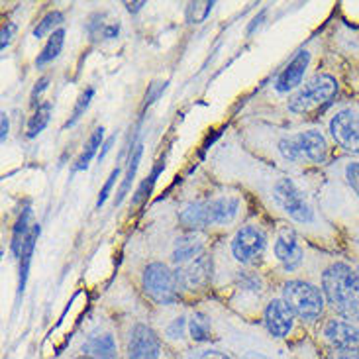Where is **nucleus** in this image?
I'll list each match as a JSON object with an SVG mask.
<instances>
[{
    "mask_svg": "<svg viewBox=\"0 0 359 359\" xmlns=\"http://www.w3.org/2000/svg\"><path fill=\"white\" fill-rule=\"evenodd\" d=\"M322 292L334 316L359 322V269L338 259L322 271Z\"/></svg>",
    "mask_w": 359,
    "mask_h": 359,
    "instance_id": "1",
    "label": "nucleus"
},
{
    "mask_svg": "<svg viewBox=\"0 0 359 359\" xmlns=\"http://www.w3.org/2000/svg\"><path fill=\"white\" fill-rule=\"evenodd\" d=\"M338 95H340L338 79L330 73H316L289 98V110L292 114H301V116L322 112L334 104Z\"/></svg>",
    "mask_w": 359,
    "mask_h": 359,
    "instance_id": "2",
    "label": "nucleus"
},
{
    "mask_svg": "<svg viewBox=\"0 0 359 359\" xmlns=\"http://www.w3.org/2000/svg\"><path fill=\"white\" fill-rule=\"evenodd\" d=\"M279 151L287 161H292V163L324 165L328 163V157H330V144H328V137L324 136V132L311 128V130L283 137L279 142Z\"/></svg>",
    "mask_w": 359,
    "mask_h": 359,
    "instance_id": "3",
    "label": "nucleus"
},
{
    "mask_svg": "<svg viewBox=\"0 0 359 359\" xmlns=\"http://www.w3.org/2000/svg\"><path fill=\"white\" fill-rule=\"evenodd\" d=\"M283 301L289 304L297 320L306 326H314L324 320L326 314V299L320 287L306 281H289L283 287Z\"/></svg>",
    "mask_w": 359,
    "mask_h": 359,
    "instance_id": "4",
    "label": "nucleus"
},
{
    "mask_svg": "<svg viewBox=\"0 0 359 359\" xmlns=\"http://www.w3.org/2000/svg\"><path fill=\"white\" fill-rule=\"evenodd\" d=\"M273 198L292 222L309 226V228H322L324 226L320 214L314 210V206L309 203V198L304 196V193L289 177H279L275 181V184H273Z\"/></svg>",
    "mask_w": 359,
    "mask_h": 359,
    "instance_id": "5",
    "label": "nucleus"
},
{
    "mask_svg": "<svg viewBox=\"0 0 359 359\" xmlns=\"http://www.w3.org/2000/svg\"><path fill=\"white\" fill-rule=\"evenodd\" d=\"M328 134L344 154L359 157V104L336 108L328 118Z\"/></svg>",
    "mask_w": 359,
    "mask_h": 359,
    "instance_id": "6",
    "label": "nucleus"
},
{
    "mask_svg": "<svg viewBox=\"0 0 359 359\" xmlns=\"http://www.w3.org/2000/svg\"><path fill=\"white\" fill-rule=\"evenodd\" d=\"M126 359H169L165 340L149 324L134 322L126 334L124 344Z\"/></svg>",
    "mask_w": 359,
    "mask_h": 359,
    "instance_id": "7",
    "label": "nucleus"
},
{
    "mask_svg": "<svg viewBox=\"0 0 359 359\" xmlns=\"http://www.w3.org/2000/svg\"><path fill=\"white\" fill-rule=\"evenodd\" d=\"M144 292L156 304L167 306V304H175L179 299V281H177L175 271H171L165 263L154 262L144 269Z\"/></svg>",
    "mask_w": 359,
    "mask_h": 359,
    "instance_id": "8",
    "label": "nucleus"
},
{
    "mask_svg": "<svg viewBox=\"0 0 359 359\" xmlns=\"http://www.w3.org/2000/svg\"><path fill=\"white\" fill-rule=\"evenodd\" d=\"M318 336L328 350L359 348V322L346 320V318L332 314L330 318H324Z\"/></svg>",
    "mask_w": 359,
    "mask_h": 359,
    "instance_id": "9",
    "label": "nucleus"
},
{
    "mask_svg": "<svg viewBox=\"0 0 359 359\" xmlns=\"http://www.w3.org/2000/svg\"><path fill=\"white\" fill-rule=\"evenodd\" d=\"M265 245H267V238L262 228L248 224V226H242L233 236L232 255L236 257V262L253 265L263 255Z\"/></svg>",
    "mask_w": 359,
    "mask_h": 359,
    "instance_id": "10",
    "label": "nucleus"
},
{
    "mask_svg": "<svg viewBox=\"0 0 359 359\" xmlns=\"http://www.w3.org/2000/svg\"><path fill=\"white\" fill-rule=\"evenodd\" d=\"M294 322H297V316L292 314L289 304L283 299H273L267 302V306L263 311V326L271 338L275 340L289 338L291 332L294 330Z\"/></svg>",
    "mask_w": 359,
    "mask_h": 359,
    "instance_id": "11",
    "label": "nucleus"
},
{
    "mask_svg": "<svg viewBox=\"0 0 359 359\" xmlns=\"http://www.w3.org/2000/svg\"><path fill=\"white\" fill-rule=\"evenodd\" d=\"M81 359H120V348L112 330L97 328L88 332L79 346Z\"/></svg>",
    "mask_w": 359,
    "mask_h": 359,
    "instance_id": "12",
    "label": "nucleus"
},
{
    "mask_svg": "<svg viewBox=\"0 0 359 359\" xmlns=\"http://www.w3.org/2000/svg\"><path fill=\"white\" fill-rule=\"evenodd\" d=\"M179 287L184 291H201L212 279V257L206 253L175 269Z\"/></svg>",
    "mask_w": 359,
    "mask_h": 359,
    "instance_id": "13",
    "label": "nucleus"
},
{
    "mask_svg": "<svg viewBox=\"0 0 359 359\" xmlns=\"http://www.w3.org/2000/svg\"><path fill=\"white\" fill-rule=\"evenodd\" d=\"M311 51L309 49H299L294 53V57L287 63V67L279 73V77L275 81V90L281 93V95H287L291 90H299L302 87V81H304L306 71L311 67Z\"/></svg>",
    "mask_w": 359,
    "mask_h": 359,
    "instance_id": "14",
    "label": "nucleus"
},
{
    "mask_svg": "<svg viewBox=\"0 0 359 359\" xmlns=\"http://www.w3.org/2000/svg\"><path fill=\"white\" fill-rule=\"evenodd\" d=\"M275 257L281 263L285 271H297L304 262V250L297 232L292 228H285L275 240Z\"/></svg>",
    "mask_w": 359,
    "mask_h": 359,
    "instance_id": "15",
    "label": "nucleus"
},
{
    "mask_svg": "<svg viewBox=\"0 0 359 359\" xmlns=\"http://www.w3.org/2000/svg\"><path fill=\"white\" fill-rule=\"evenodd\" d=\"M204 238L198 232H187L179 236L173 243V252H171V262L179 265L193 262L196 257L204 255Z\"/></svg>",
    "mask_w": 359,
    "mask_h": 359,
    "instance_id": "16",
    "label": "nucleus"
},
{
    "mask_svg": "<svg viewBox=\"0 0 359 359\" xmlns=\"http://www.w3.org/2000/svg\"><path fill=\"white\" fill-rule=\"evenodd\" d=\"M242 201L238 196H220L208 201V212H210V224L212 226H224L233 222L240 214Z\"/></svg>",
    "mask_w": 359,
    "mask_h": 359,
    "instance_id": "17",
    "label": "nucleus"
},
{
    "mask_svg": "<svg viewBox=\"0 0 359 359\" xmlns=\"http://www.w3.org/2000/svg\"><path fill=\"white\" fill-rule=\"evenodd\" d=\"M179 222L191 232H198L203 228L212 226L210 212H208V201H194V203L184 204L183 210L179 212Z\"/></svg>",
    "mask_w": 359,
    "mask_h": 359,
    "instance_id": "18",
    "label": "nucleus"
},
{
    "mask_svg": "<svg viewBox=\"0 0 359 359\" xmlns=\"http://www.w3.org/2000/svg\"><path fill=\"white\" fill-rule=\"evenodd\" d=\"M212 338L214 330L210 316L201 311H194L189 316V340L193 341L194 346H206Z\"/></svg>",
    "mask_w": 359,
    "mask_h": 359,
    "instance_id": "19",
    "label": "nucleus"
},
{
    "mask_svg": "<svg viewBox=\"0 0 359 359\" xmlns=\"http://www.w3.org/2000/svg\"><path fill=\"white\" fill-rule=\"evenodd\" d=\"M39 233H41V228L39 224H34L32 232L26 238L24 242V248H22V253H20V269H18V294L24 292L26 289V283H28L29 275V263H32V257H34V250H36V243H38Z\"/></svg>",
    "mask_w": 359,
    "mask_h": 359,
    "instance_id": "20",
    "label": "nucleus"
},
{
    "mask_svg": "<svg viewBox=\"0 0 359 359\" xmlns=\"http://www.w3.org/2000/svg\"><path fill=\"white\" fill-rule=\"evenodd\" d=\"M32 204L26 203L24 204V208H22V212L18 214V218H16V224H14V230H12V243H10V250L14 253V257H20V253H22V248H24V242H26V238L32 232V228H34V224L29 226V220H32Z\"/></svg>",
    "mask_w": 359,
    "mask_h": 359,
    "instance_id": "21",
    "label": "nucleus"
},
{
    "mask_svg": "<svg viewBox=\"0 0 359 359\" xmlns=\"http://www.w3.org/2000/svg\"><path fill=\"white\" fill-rule=\"evenodd\" d=\"M142 156H144V144H134V147L130 149V159H128V169H126V177H124V181H122V187H120V191H118V196L114 204H122V201L126 198V194L130 193V189H132V183H134V179H136L137 173V167H140V161H142Z\"/></svg>",
    "mask_w": 359,
    "mask_h": 359,
    "instance_id": "22",
    "label": "nucleus"
},
{
    "mask_svg": "<svg viewBox=\"0 0 359 359\" xmlns=\"http://www.w3.org/2000/svg\"><path fill=\"white\" fill-rule=\"evenodd\" d=\"M102 144H104V128L100 126L90 134V137H88L87 144H85V147H83L81 156L77 157V161H75V167H73V169H75V171H85V169H88L90 161L98 156V149L102 147Z\"/></svg>",
    "mask_w": 359,
    "mask_h": 359,
    "instance_id": "23",
    "label": "nucleus"
},
{
    "mask_svg": "<svg viewBox=\"0 0 359 359\" xmlns=\"http://www.w3.org/2000/svg\"><path fill=\"white\" fill-rule=\"evenodd\" d=\"M63 46H65V29L59 28L49 36L43 49L38 53V57H36V67H43V65L51 63L53 59H57Z\"/></svg>",
    "mask_w": 359,
    "mask_h": 359,
    "instance_id": "24",
    "label": "nucleus"
},
{
    "mask_svg": "<svg viewBox=\"0 0 359 359\" xmlns=\"http://www.w3.org/2000/svg\"><path fill=\"white\" fill-rule=\"evenodd\" d=\"M340 179L353 196V201L359 204V157H350L341 163Z\"/></svg>",
    "mask_w": 359,
    "mask_h": 359,
    "instance_id": "25",
    "label": "nucleus"
},
{
    "mask_svg": "<svg viewBox=\"0 0 359 359\" xmlns=\"http://www.w3.org/2000/svg\"><path fill=\"white\" fill-rule=\"evenodd\" d=\"M51 110H53V104L51 102H39L36 112L32 114V118L28 120V128H26V136L36 137L38 134H41L46 126L49 124V118H51Z\"/></svg>",
    "mask_w": 359,
    "mask_h": 359,
    "instance_id": "26",
    "label": "nucleus"
},
{
    "mask_svg": "<svg viewBox=\"0 0 359 359\" xmlns=\"http://www.w3.org/2000/svg\"><path fill=\"white\" fill-rule=\"evenodd\" d=\"M163 340L169 344H183L184 340H189V316L179 314L169 322L163 330Z\"/></svg>",
    "mask_w": 359,
    "mask_h": 359,
    "instance_id": "27",
    "label": "nucleus"
},
{
    "mask_svg": "<svg viewBox=\"0 0 359 359\" xmlns=\"http://www.w3.org/2000/svg\"><path fill=\"white\" fill-rule=\"evenodd\" d=\"M65 20V16H63V12H59V10H51V12H48L43 18L39 20L38 26L34 28V38H46V36H51L55 29H59V26H61V22Z\"/></svg>",
    "mask_w": 359,
    "mask_h": 359,
    "instance_id": "28",
    "label": "nucleus"
},
{
    "mask_svg": "<svg viewBox=\"0 0 359 359\" xmlns=\"http://www.w3.org/2000/svg\"><path fill=\"white\" fill-rule=\"evenodd\" d=\"M181 359H236L230 351L222 350V348H216V346H198L193 350L184 351Z\"/></svg>",
    "mask_w": 359,
    "mask_h": 359,
    "instance_id": "29",
    "label": "nucleus"
},
{
    "mask_svg": "<svg viewBox=\"0 0 359 359\" xmlns=\"http://www.w3.org/2000/svg\"><path fill=\"white\" fill-rule=\"evenodd\" d=\"M163 167H165L163 159H161V161H157V165L154 167L151 175L146 177V181H142V184L137 187L136 193H134V198H132V204H134V206H140V204L144 203L147 196H149L151 189H154V184L157 183V177L161 175V171H163Z\"/></svg>",
    "mask_w": 359,
    "mask_h": 359,
    "instance_id": "30",
    "label": "nucleus"
},
{
    "mask_svg": "<svg viewBox=\"0 0 359 359\" xmlns=\"http://www.w3.org/2000/svg\"><path fill=\"white\" fill-rule=\"evenodd\" d=\"M93 98H95V87H87L83 93H81V97L77 98L75 108H73V112H71V118L65 122V128L75 126L79 120L85 116V112H87V108L90 107Z\"/></svg>",
    "mask_w": 359,
    "mask_h": 359,
    "instance_id": "31",
    "label": "nucleus"
},
{
    "mask_svg": "<svg viewBox=\"0 0 359 359\" xmlns=\"http://www.w3.org/2000/svg\"><path fill=\"white\" fill-rule=\"evenodd\" d=\"M214 2L204 0V2H191L187 10H184V18L189 24H203L204 20L208 18V14L212 12Z\"/></svg>",
    "mask_w": 359,
    "mask_h": 359,
    "instance_id": "32",
    "label": "nucleus"
},
{
    "mask_svg": "<svg viewBox=\"0 0 359 359\" xmlns=\"http://www.w3.org/2000/svg\"><path fill=\"white\" fill-rule=\"evenodd\" d=\"M236 281H238V287H240L242 291L262 292L263 289L262 277L252 271H240L238 273V277H236Z\"/></svg>",
    "mask_w": 359,
    "mask_h": 359,
    "instance_id": "33",
    "label": "nucleus"
},
{
    "mask_svg": "<svg viewBox=\"0 0 359 359\" xmlns=\"http://www.w3.org/2000/svg\"><path fill=\"white\" fill-rule=\"evenodd\" d=\"M118 175H120V167L112 169V173H110V177L107 179L104 187L100 189V193H98V201H97V208H100L102 204L107 203V198L110 196V193H112V187H114V183H116Z\"/></svg>",
    "mask_w": 359,
    "mask_h": 359,
    "instance_id": "34",
    "label": "nucleus"
},
{
    "mask_svg": "<svg viewBox=\"0 0 359 359\" xmlns=\"http://www.w3.org/2000/svg\"><path fill=\"white\" fill-rule=\"evenodd\" d=\"M326 359H359V348H336L326 351Z\"/></svg>",
    "mask_w": 359,
    "mask_h": 359,
    "instance_id": "35",
    "label": "nucleus"
},
{
    "mask_svg": "<svg viewBox=\"0 0 359 359\" xmlns=\"http://www.w3.org/2000/svg\"><path fill=\"white\" fill-rule=\"evenodd\" d=\"M165 88H167L165 81H163V83H161V81H157V83H154V85H149V88H147V93H146V107H151L157 98L163 95V90H165Z\"/></svg>",
    "mask_w": 359,
    "mask_h": 359,
    "instance_id": "36",
    "label": "nucleus"
},
{
    "mask_svg": "<svg viewBox=\"0 0 359 359\" xmlns=\"http://www.w3.org/2000/svg\"><path fill=\"white\" fill-rule=\"evenodd\" d=\"M48 87H49V77H41L38 83H36V87H34L32 95H29V98H32V104H34L36 108H38V98L41 97V93H43V90H48Z\"/></svg>",
    "mask_w": 359,
    "mask_h": 359,
    "instance_id": "37",
    "label": "nucleus"
},
{
    "mask_svg": "<svg viewBox=\"0 0 359 359\" xmlns=\"http://www.w3.org/2000/svg\"><path fill=\"white\" fill-rule=\"evenodd\" d=\"M14 34H16V24L8 22V24L2 28V43H0V49H2V51H6V48H8L10 43H12Z\"/></svg>",
    "mask_w": 359,
    "mask_h": 359,
    "instance_id": "38",
    "label": "nucleus"
},
{
    "mask_svg": "<svg viewBox=\"0 0 359 359\" xmlns=\"http://www.w3.org/2000/svg\"><path fill=\"white\" fill-rule=\"evenodd\" d=\"M240 359H279V358H275V355L269 353V351L257 350V348H248V350H243L242 358Z\"/></svg>",
    "mask_w": 359,
    "mask_h": 359,
    "instance_id": "39",
    "label": "nucleus"
},
{
    "mask_svg": "<svg viewBox=\"0 0 359 359\" xmlns=\"http://www.w3.org/2000/svg\"><path fill=\"white\" fill-rule=\"evenodd\" d=\"M118 36H120V22H107L100 39H116Z\"/></svg>",
    "mask_w": 359,
    "mask_h": 359,
    "instance_id": "40",
    "label": "nucleus"
},
{
    "mask_svg": "<svg viewBox=\"0 0 359 359\" xmlns=\"http://www.w3.org/2000/svg\"><path fill=\"white\" fill-rule=\"evenodd\" d=\"M0 122H2V124H0V130H2V132H0V136H2V144H4V142H6V137H8V134H10V120H8V116H6V112H2Z\"/></svg>",
    "mask_w": 359,
    "mask_h": 359,
    "instance_id": "41",
    "label": "nucleus"
},
{
    "mask_svg": "<svg viewBox=\"0 0 359 359\" xmlns=\"http://www.w3.org/2000/svg\"><path fill=\"white\" fill-rule=\"evenodd\" d=\"M114 142H116V136H110L107 142L102 144V151L98 154V161H102V159L107 157L108 151H110V149H112V146H114Z\"/></svg>",
    "mask_w": 359,
    "mask_h": 359,
    "instance_id": "42",
    "label": "nucleus"
},
{
    "mask_svg": "<svg viewBox=\"0 0 359 359\" xmlns=\"http://www.w3.org/2000/svg\"><path fill=\"white\" fill-rule=\"evenodd\" d=\"M144 6H146V2H144V0H140V2H126V10L130 12V14H136V12H140Z\"/></svg>",
    "mask_w": 359,
    "mask_h": 359,
    "instance_id": "43",
    "label": "nucleus"
},
{
    "mask_svg": "<svg viewBox=\"0 0 359 359\" xmlns=\"http://www.w3.org/2000/svg\"><path fill=\"white\" fill-rule=\"evenodd\" d=\"M263 18H265V12H262L259 16H255L252 24H250V28H248V34H253V32H255V28H259V26H262Z\"/></svg>",
    "mask_w": 359,
    "mask_h": 359,
    "instance_id": "44",
    "label": "nucleus"
},
{
    "mask_svg": "<svg viewBox=\"0 0 359 359\" xmlns=\"http://www.w3.org/2000/svg\"><path fill=\"white\" fill-rule=\"evenodd\" d=\"M355 242H358V243H359V233H358V236H355Z\"/></svg>",
    "mask_w": 359,
    "mask_h": 359,
    "instance_id": "45",
    "label": "nucleus"
}]
</instances>
